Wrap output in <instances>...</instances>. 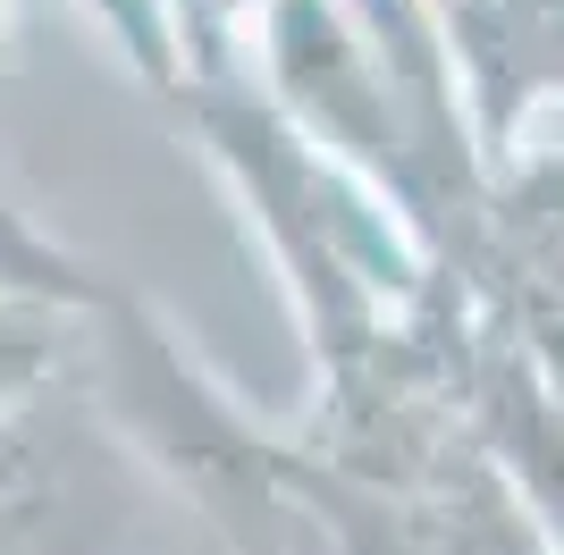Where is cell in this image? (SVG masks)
I'll list each match as a JSON object with an SVG mask.
<instances>
[{"label":"cell","mask_w":564,"mask_h":555,"mask_svg":"<svg viewBox=\"0 0 564 555\" xmlns=\"http://www.w3.org/2000/svg\"><path fill=\"white\" fill-rule=\"evenodd\" d=\"M447 34L480 92V143L506 152L514 110L564 92V0H447Z\"/></svg>","instance_id":"1"}]
</instances>
